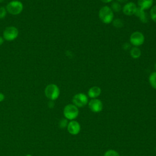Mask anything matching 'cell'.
<instances>
[{"label":"cell","instance_id":"13","mask_svg":"<svg viewBox=\"0 0 156 156\" xmlns=\"http://www.w3.org/2000/svg\"><path fill=\"white\" fill-rule=\"evenodd\" d=\"M135 15H136L142 23H146L147 22V16L146 13L144 10L140 9L138 7L136 9Z\"/></svg>","mask_w":156,"mask_h":156},{"label":"cell","instance_id":"5","mask_svg":"<svg viewBox=\"0 0 156 156\" xmlns=\"http://www.w3.org/2000/svg\"><path fill=\"white\" fill-rule=\"evenodd\" d=\"M72 102L77 107H83L88 102V96L83 93H77L73 97Z\"/></svg>","mask_w":156,"mask_h":156},{"label":"cell","instance_id":"10","mask_svg":"<svg viewBox=\"0 0 156 156\" xmlns=\"http://www.w3.org/2000/svg\"><path fill=\"white\" fill-rule=\"evenodd\" d=\"M67 130L68 132L71 134V135H77L81 129L80 124L75 120H71L69 122H68V126H67Z\"/></svg>","mask_w":156,"mask_h":156},{"label":"cell","instance_id":"11","mask_svg":"<svg viewBox=\"0 0 156 156\" xmlns=\"http://www.w3.org/2000/svg\"><path fill=\"white\" fill-rule=\"evenodd\" d=\"M101 93V89L98 86H93L89 88L88 91V96L91 99L97 98Z\"/></svg>","mask_w":156,"mask_h":156},{"label":"cell","instance_id":"24","mask_svg":"<svg viewBox=\"0 0 156 156\" xmlns=\"http://www.w3.org/2000/svg\"><path fill=\"white\" fill-rule=\"evenodd\" d=\"M100 1L104 3H109V2H111L113 0H100Z\"/></svg>","mask_w":156,"mask_h":156},{"label":"cell","instance_id":"21","mask_svg":"<svg viewBox=\"0 0 156 156\" xmlns=\"http://www.w3.org/2000/svg\"><path fill=\"white\" fill-rule=\"evenodd\" d=\"M7 13V10L4 7H0V19L4 18Z\"/></svg>","mask_w":156,"mask_h":156},{"label":"cell","instance_id":"22","mask_svg":"<svg viewBox=\"0 0 156 156\" xmlns=\"http://www.w3.org/2000/svg\"><path fill=\"white\" fill-rule=\"evenodd\" d=\"M4 98H5L4 94L3 93H0V102L3 101Z\"/></svg>","mask_w":156,"mask_h":156},{"label":"cell","instance_id":"2","mask_svg":"<svg viewBox=\"0 0 156 156\" xmlns=\"http://www.w3.org/2000/svg\"><path fill=\"white\" fill-rule=\"evenodd\" d=\"M79 108L73 104L66 105L63 108V115L68 120H74L79 115Z\"/></svg>","mask_w":156,"mask_h":156},{"label":"cell","instance_id":"3","mask_svg":"<svg viewBox=\"0 0 156 156\" xmlns=\"http://www.w3.org/2000/svg\"><path fill=\"white\" fill-rule=\"evenodd\" d=\"M44 94L47 98L51 101L57 99L60 95V89L58 86L54 83L49 84L44 90Z\"/></svg>","mask_w":156,"mask_h":156},{"label":"cell","instance_id":"8","mask_svg":"<svg viewBox=\"0 0 156 156\" xmlns=\"http://www.w3.org/2000/svg\"><path fill=\"white\" fill-rule=\"evenodd\" d=\"M88 107L90 110L94 113H99L103 108V104L102 101L97 98L91 99L88 102Z\"/></svg>","mask_w":156,"mask_h":156},{"label":"cell","instance_id":"14","mask_svg":"<svg viewBox=\"0 0 156 156\" xmlns=\"http://www.w3.org/2000/svg\"><path fill=\"white\" fill-rule=\"evenodd\" d=\"M130 56L133 58L136 59V58H138L141 56V52L139 48L133 46L130 51Z\"/></svg>","mask_w":156,"mask_h":156},{"label":"cell","instance_id":"15","mask_svg":"<svg viewBox=\"0 0 156 156\" xmlns=\"http://www.w3.org/2000/svg\"><path fill=\"white\" fill-rule=\"evenodd\" d=\"M149 82L151 86L156 90V71L152 73L149 77Z\"/></svg>","mask_w":156,"mask_h":156},{"label":"cell","instance_id":"1","mask_svg":"<svg viewBox=\"0 0 156 156\" xmlns=\"http://www.w3.org/2000/svg\"><path fill=\"white\" fill-rule=\"evenodd\" d=\"M98 16L100 20L103 23L107 24L113 21L114 13L110 7L105 5L100 9L98 13Z\"/></svg>","mask_w":156,"mask_h":156},{"label":"cell","instance_id":"20","mask_svg":"<svg viewBox=\"0 0 156 156\" xmlns=\"http://www.w3.org/2000/svg\"><path fill=\"white\" fill-rule=\"evenodd\" d=\"M68 124V119H66V118H63V119H62L59 121L58 125H59V127H60V128H62V129H65V128L67 127Z\"/></svg>","mask_w":156,"mask_h":156},{"label":"cell","instance_id":"23","mask_svg":"<svg viewBox=\"0 0 156 156\" xmlns=\"http://www.w3.org/2000/svg\"><path fill=\"white\" fill-rule=\"evenodd\" d=\"M48 105H49V107L50 108H52V107H54V104L53 103L52 101H50V102H49Z\"/></svg>","mask_w":156,"mask_h":156},{"label":"cell","instance_id":"4","mask_svg":"<svg viewBox=\"0 0 156 156\" xmlns=\"http://www.w3.org/2000/svg\"><path fill=\"white\" fill-rule=\"evenodd\" d=\"M23 9V4L19 1H12L10 2L6 7V10L12 15L20 14Z\"/></svg>","mask_w":156,"mask_h":156},{"label":"cell","instance_id":"28","mask_svg":"<svg viewBox=\"0 0 156 156\" xmlns=\"http://www.w3.org/2000/svg\"><path fill=\"white\" fill-rule=\"evenodd\" d=\"M155 70H156V63H155Z\"/></svg>","mask_w":156,"mask_h":156},{"label":"cell","instance_id":"26","mask_svg":"<svg viewBox=\"0 0 156 156\" xmlns=\"http://www.w3.org/2000/svg\"><path fill=\"white\" fill-rule=\"evenodd\" d=\"M3 42H4V40H3V38H2V37H0V45H1V44L3 43Z\"/></svg>","mask_w":156,"mask_h":156},{"label":"cell","instance_id":"16","mask_svg":"<svg viewBox=\"0 0 156 156\" xmlns=\"http://www.w3.org/2000/svg\"><path fill=\"white\" fill-rule=\"evenodd\" d=\"M113 12H119L121 10V6L118 2H113L110 7Z\"/></svg>","mask_w":156,"mask_h":156},{"label":"cell","instance_id":"25","mask_svg":"<svg viewBox=\"0 0 156 156\" xmlns=\"http://www.w3.org/2000/svg\"><path fill=\"white\" fill-rule=\"evenodd\" d=\"M117 2H120V3H127V2L128 1V0H116Z\"/></svg>","mask_w":156,"mask_h":156},{"label":"cell","instance_id":"9","mask_svg":"<svg viewBox=\"0 0 156 156\" xmlns=\"http://www.w3.org/2000/svg\"><path fill=\"white\" fill-rule=\"evenodd\" d=\"M137 7H138L134 2H129L124 4L122 8V10L124 15L127 16H132L135 15Z\"/></svg>","mask_w":156,"mask_h":156},{"label":"cell","instance_id":"17","mask_svg":"<svg viewBox=\"0 0 156 156\" xmlns=\"http://www.w3.org/2000/svg\"><path fill=\"white\" fill-rule=\"evenodd\" d=\"M113 25L116 27V28H121L124 26V23L122 20L116 18L113 20L112 21Z\"/></svg>","mask_w":156,"mask_h":156},{"label":"cell","instance_id":"18","mask_svg":"<svg viewBox=\"0 0 156 156\" xmlns=\"http://www.w3.org/2000/svg\"><path fill=\"white\" fill-rule=\"evenodd\" d=\"M150 16L152 20L156 23V5L151 7L150 10Z\"/></svg>","mask_w":156,"mask_h":156},{"label":"cell","instance_id":"12","mask_svg":"<svg viewBox=\"0 0 156 156\" xmlns=\"http://www.w3.org/2000/svg\"><path fill=\"white\" fill-rule=\"evenodd\" d=\"M154 0H138V5L140 9L146 10L151 8L153 5Z\"/></svg>","mask_w":156,"mask_h":156},{"label":"cell","instance_id":"7","mask_svg":"<svg viewBox=\"0 0 156 156\" xmlns=\"http://www.w3.org/2000/svg\"><path fill=\"white\" fill-rule=\"evenodd\" d=\"M18 35V30L13 26L7 27L3 32V37L7 41L15 40Z\"/></svg>","mask_w":156,"mask_h":156},{"label":"cell","instance_id":"27","mask_svg":"<svg viewBox=\"0 0 156 156\" xmlns=\"http://www.w3.org/2000/svg\"><path fill=\"white\" fill-rule=\"evenodd\" d=\"M26 156H32L30 154H27Z\"/></svg>","mask_w":156,"mask_h":156},{"label":"cell","instance_id":"6","mask_svg":"<svg viewBox=\"0 0 156 156\" xmlns=\"http://www.w3.org/2000/svg\"><path fill=\"white\" fill-rule=\"evenodd\" d=\"M129 40L132 45L135 47H138L144 43V36L142 32L135 31L130 35Z\"/></svg>","mask_w":156,"mask_h":156},{"label":"cell","instance_id":"19","mask_svg":"<svg viewBox=\"0 0 156 156\" xmlns=\"http://www.w3.org/2000/svg\"><path fill=\"white\" fill-rule=\"evenodd\" d=\"M104 156H120V155L117 151L113 149H110L107 151L105 152Z\"/></svg>","mask_w":156,"mask_h":156}]
</instances>
